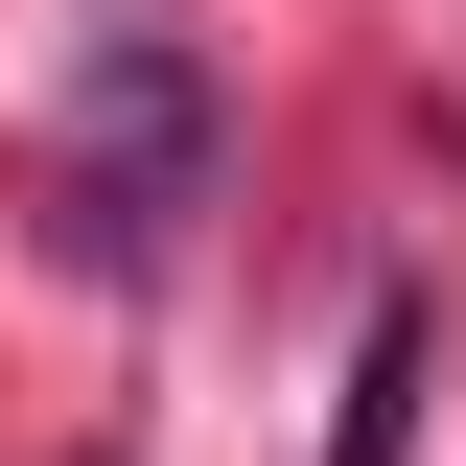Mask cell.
Instances as JSON below:
<instances>
[{
    "mask_svg": "<svg viewBox=\"0 0 466 466\" xmlns=\"http://www.w3.org/2000/svg\"><path fill=\"white\" fill-rule=\"evenodd\" d=\"M420 397H443V303H373V350H350V420H327V466H397V443H420Z\"/></svg>",
    "mask_w": 466,
    "mask_h": 466,
    "instance_id": "7a4b0ae2",
    "label": "cell"
},
{
    "mask_svg": "<svg viewBox=\"0 0 466 466\" xmlns=\"http://www.w3.org/2000/svg\"><path fill=\"white\" fill-rule=\"evenodd\" d=\"M187 210H210V70L164 24H94L70 47V140H47V257L70 280H164Z\"/></svg>",
    "mask_w": 466,
    "mask_h": 466,
    "instance_id": "6da1fadb",
    "label": "cell"
}]
</instances>
